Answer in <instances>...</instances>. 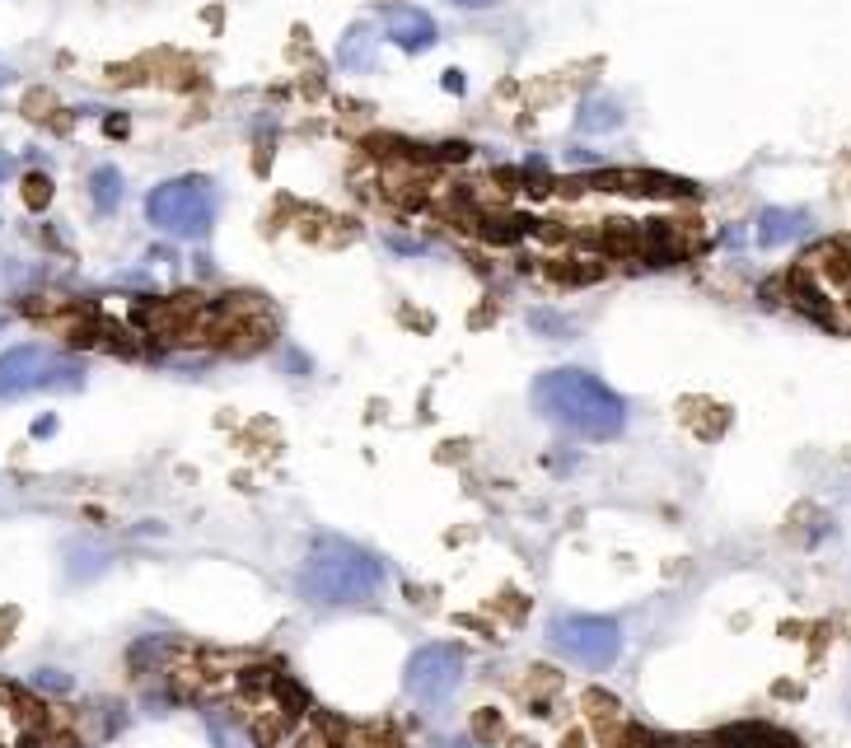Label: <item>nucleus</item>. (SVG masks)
I'll use <instances>...</instances> for the list:
<instances>
[{
    "instance_id": "nucleus-8",
    "label": "nucleus",
    "mask_w": 851,
    "mask_h": 748,
    "mask_svg": "<svg viewBox=\"0 0 851 748\" xmlns=\"http://www.w3.org/2000/svg\"><path fill=\"white\" fill-rule=\"evenodd\" d=\"M805 230H809V216H805V211H786V206H772V211H763V216H758V244H763V248L791 244V239H800Z\"/></svg>"
},
{
    "instance_id": "nucleus-12",
    "label": "nucleus",
    "mask_w": 851,
    "mask_h": 748,
    "mask_svg": "<svg viewBox=\"0 0 851 748\" xmlns=\"http://www.w3.org/2000/svg\"><path fill=\"white\" fill-rule=\"evenodd\" d=\"M71 580H89V576H103L108 571V552L103 547H71Z\"/></svg>"
},
{
    "instance_id": "nucleus-17",
    "label": "nucleus",
    "mask_w": 851,
    "mask_h": 748,
    "mask_svg": "<svg viewBox=\"0 0 851 748\" xmlns=\"http://www.w3.org/2000/svg\"><path fill=\"white\" fill-rule=\"evenodd\" d=\"M24 202H29L33 211L52 202V183H47L43 173H33V178H24Z\"/></svg>"
},
{
    "instance_id": "nucleus-22",
    "label": "nucleus",
    "mask_w": 851,
    "mask_h": 748,
    "mask_svg": "<svg viewBox=\"0 0 851 748\" xmlns=\"http://www.w3.org/2000/svg\"><path fill=\"white\" fill-rule=\"evenodd\" d=\"M445 89H454V94H459V89H463V75H459V71H449V75H445Z\"/></svg>"
},
{
    "instance_id": "nucleus-23",
    "label": "nucleus",
    "mask_w": 851,
    "mask_h": 748,
    "mask_svg": "<svg viewBox=\"0 0 851 748\" xmlns=\"http://www.w3.org/2000/svg\"><path fill=\"white\" fill-rule=\"evenodd\" d=\"M5 173H10V159H5V155H0V178H5Z\"/></svg>"
},
{
    "instance_id": "nucleus-18",
    "label": "nucleus",
    "mask_w": 851,
    "mask_h": 748,
    "mask_svg": "<svg viewBox=\"0 0 851 748\" xmlns=\"http://www.w3.org/2000/svg\"><path fill=\"white\" fill-rule=\"evenodd\" d=\"M206 725H211V739H216V748H248L234 730H225V720H220V716H211Z\"/></svg>"
},
{
    "instance_id": "nucleus-6",
    "label": "nucleus",
    "mask_w": 851,
    "mask_h": 748,
    "mask_svg": "<svg viewBox=\"0 0 851 748\" xmlns=\"http://www.w3.org/2000/svg\"><path fill=\"white\" fill-rule=\"evenodd\" d=\"M463 669H468L463 650L449 646V641H435V646L412 650L403 683H407L412 697H421V702H449V697L459 692V683H463Z\"/></svg>"
},
{
    "instance_id": "nucleus-13",
    "label": "nucleus",
    "mask_w": 851,
    "mask_h": 748,
    "mask_svg": "<svg viewBox=\"0 0 851 748\" xmlns=\"http://www.w3.org/2000/svg\"><path fill=\"white\" fill-rule=\"evenodd\" d=\"M337 61L342 66H351V71H361V66H370V33L356 24V29H347V38H342V47H337Z\"/></svg>"
},
{
    "instance_id": "nucleus-19",
    "label": "nucleus",
    "mask_w": 851,
    "mask_h": 748,
    "mask_svg": "<svg viewBox=\"0 0 851 748\" xmlns=\"http://www.w3.org/2000/svg\"><path fill=\"white\" fill-rule=\"evenodd\" d=\"M646 748H697L693 739H646Z\"/></svg>"
},
{
    "instance_id": "nucleus-21",
    "label": "nucleus",
    "mask_w": 851,
    "mask_h": 748,
    "mask_svg": "<svg viewBox=\"0 0 851 748\" xmlns=\"http://www.w3.org/2000/svg\"><path fill=\"white\" fill-rule=\"evenodd\" d=\"M449 5H459V10H487V5H496V0H449Z\"/></svg>"
},
{
    "instance_id": "nucleus-9",
    "label": "nucleus",
    "mask_w": 851,
    "mask_h": 748,
    "mask_svg": "<svg viewBox=\"0 0 851 748\" xmlns=\"http://www.w3.org/2000/svg\"><path fill=\"white\" fill-rule=\"evenodd\" d=\"M707 748H795V739H786L781 730H767V725H730Z\"/></svg>"
},
{
    "instance_id": "nucleus-4",
    "label": "nucleus",
    "mask_w": 851,
    "mask_h": 748,
    "mask_svg": "<svg viewBox=\"0 0 851 748\" xmlns=\"http://www.w3.org/2000/svg\"><path fill=\"white\" fill-rule=\"evenodd\" d=\"M80 384H85V370L38 342L10 346L0 356V398H19L33 389H80Z\"/></svg>"
},
{
    "instance_id": "nucleus-20",
    "label": "nucleus",
    "mask_w": 851,
    "mask_h": 748,
    "mask_svg": "<svg viewBox=\"0 0 851 748\" xmlns=\"http://www.w3.org/2000/svg\"><path fill=\"white\" fill-rule=\"evenodd\" d=\"M52 431H57V417H38V421H33V435H38V440H47Z\"/></svg>"
},
{
    "instance_id": "nucleus-1",
    "label": "nucleus",
    "mask_w": 851,
    "mask_h": 748,
    "mask_svg": "<svg viewBox=\"0 0 851 748\" xmlns=\"http://www.w3.org/2000/svg\"><path fill=\"white\" fill-rule=\"evenodd\" d=\"M534 407L585 440H613L627 426V403L590 370H543L534 379Z\"/></svg>"
},
{
    "instance_id": "nucleus-5",
    "label": "nucleus",
    "mask_w": 851,
    "mask_h": 748,
    "mask_svg": "<svg viewBox=\"0 0 851 748\" xmlns=\"http://www.w3.org/2000/svg\"><path fill=\"white\" fill-rule=\"evenodd\" d=\"M548 641L566 660L585 664L594 674L622 655V627L613 618H590V613H557L548 622Z\"/></svg>"
},
{
    "instance_id": "nucleus-3",
    "label": "nucleus",
    "mask_w": 851,
    "mask_h": 748,
    "mask_svg": "<svg viewBox=\"0 0 851 748\" xmlns=\"http://www.w3.org/2000/svg\"><path fill=\"white\" fill-rule=\"evenodd\" d=\"M145 216H150V225H155L159 234H169V239H206L220 216V197L206 178L188 173V178L159 183L155 192L145 197Z\"/></svg>"
},
{
    "instance_id": "nucleus-16",
    "label": "nucleus",
    "mask_w": 851,
    "mask_h": 748,
    "mask_svg": "<svg viewBox=\"0 0 851 748\" xmlns=\"http://www.w3.org/2000/svg\"><path fill=\"white\" fill-rule=\"evenodd\" d=\"M33 688H38V692H71L75 678L61 674V669H38V674H33Z\"/></svg>"
},
{
    "instance_id": "nucleus-14",
    "label": "nucleus",
    "mask_w": 851,
    "mask_h": 748,
    "mask_svg": "<svg viewBox=\"0 0 851 748\" xmlns=\"http://www.w3.org/2000/svg\"><path fill=\"white\" fill-rule=\"evenodd\" d=\"M19 748H75V739H71V734L52 730V720H38V725H24Z\"/></svg>"
},
{
    "instance_id": "nucleus-15",
    "label": "nucleus",
    "mask_w": 851,
    "mask_h": 748,
    "mask_svg": "<svg viewBox=\"0 0 851 748\" xmlns=\"http://www.w3.org/2000/svg\"><path fill=\"white\" fill-rule=\"evenodd\" d=\"M529 328H538V332H548L552 342H571V337H576V323H571V318H562V314H552V309H534V314H529Z\"/></svg>"
},
{
    "instance_id": "nucleus-7",
    "label": "nucleus",
    "mask_w": 851,
    "mask_h": 748,
    "mask_svg": "<svg viewBox=\"0 0 851 748\" xmlns=\"http://www.w3.org/2000/svg\"><path fill=\"white\" fill-rule=\"evenodd\" d=\"M379 19H384V38H389L393 47H403V52H426V47H435V19L426 15V10H417V5H384Z\"/></svg>"
},
{
    "instance_id": "nucleus-11",
    "label": "nucleus",
    "mask_w": 851,
    "mask_h": 748,
    "mask_svg": "<svg viewBox=\"0 0 851 748\" xmlns=\"http://www.w3.org/2000/svg\"><path fill=\"white\" fill-rule=\"evenodd\" d=\"M89 197H94V206H99L103 216L117 211V202H122V173H117L113 164L94 169V173H89Z\"/></svg>"
},
{
    "instance_id": "nucleus-10",
    "label": "nucleus",
    "mask_w": 851,
    "mask_h": 748,
    "mask_svg": "<svg viewBox=\"0 0 851 748\" xmlns=\"http://www.w3.org/2000/svg\"><path fill=\"white\" fill-rule=\"evenodd\" d=\"M576 127L585 131V136H599V131H618L622 127V108L613 99H590L585 108H580Z\"/></svg>"
},
{
    "instance_id": "nucleus-2",
    "label": "nucleus",
    "mask_w": 851,
    "mask_h": 748,
    "mask_svg": "<svg viewBox=\"0 0 851 748\" xmlns=\"http://www.w3.org/2000/svg\"><path fill=\"white\" fill-rule=\"evenodd\" d=\"M300 590L304 599H314L323 608L337 604H365L384 590V561L370 557L365 547L342 543V538H323L309 552L300 571Z\"/></svg>"
}]
</instances>
